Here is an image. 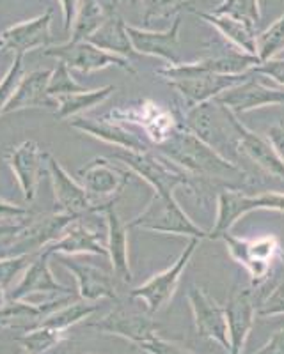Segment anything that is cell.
<instances>
[{
    "mask_svg": "<svg viewBox=\"0 0 284 354\" xmlns=\"http://www.w3.org/2000/svg\"><path fill=\"white\" fill-rule=\"evenodd\" d=\"M159 147L160 154L203 181L215 179L224 183L227 188H238V183L245 179V170L242 167L211 149L185 124H178L172 135Z\"/></svg>",
    "mask_w": 284,
    "mask_h": 354,
    "instance_id": "6da1fadb",
    "label": "cell"
},
{
    "mask_svg": "<svg viewBox=\"0 0 284 354\" xmlns=\"http://www.w3.org/2000/svg\"><path fill=\"white\" fill-rule=\"evenodd\" d=\"M233 115L235 113L231 110L220 105L219 101L211 100L204 105L187 110L185 126L195 137L210 145L211 149H215L227 160L235 161V158L240 156V149L235 128H233Z\"/></svg>",
    "mask_w": 284,
    "mask_h": 354,
    "instance_id": "7a4b0ae2",
    "label": "cell"
},
{
    "mask_svg": "<svg viewBox=\"0 0 284 354\" xmlns=\"http://www.w3.org/2000/svg\"><path fill=\"white\" fill-rule=\"evenodd\" d=\"M116 160H119L130 172L141 176L157 195H175L176 188L195 189L199 183L197 177L190 176L188 172L178 167L175 161H170L163 154H154L153 151L146 153H125L114 154Z\"/></svg>",
    "mask_w": 284,
    "mask_h": 354,
    "instance_id": "3957f363",
    "label": "cell"
},
{
    "mask_svg": "<svg viewBox=\"0 0 284 354\" xmlns=\"http://www.w3.org/2000/svg\"><path fill=\"white\" fill-rule=\"evenodd\" d=\"M128 229H142L150 232L187 236V238L208 239V230L201 227L185 213L175 195H153L148 205L134 220H130Z\"/></svg>",
    "mask_w": 284,
    "mask_h": 354,
    "instance_id": "277c9868",
    "label": "cell"
},
{
    "mask_svg": "<svg viewBox=\"0 0 284 354\" xmlns=\"http://www.w3.org/2000/svg\"><path fill=\"white\" fill-rule=\"evenodd\" d=\"M252 211H276L284 213V194L249 195L240 188H224L217 195L215 225L208 232V239H219L224 232H229L236 221L247 216Z\"/></svg>",
    "mask_w": 284,
    "mask_h": 354,
    "instance_id": "5b68a950",
    "label": "cell"
},
{
    "mask_svg": "<svg viewBox=\"0 0 284 354\" xmlns=\"http://www.w3.org/2000/svg\"><path fill=\"white\" fill-rule=\"evenodd\" d=\"M219 239L226 243L229 255L247 270L252 287H260L267 282L274 261L283 255V248L276 236L242 239L233 236L229 230V232H224Z\"/></svg>",
    "mask_w": 284,
    "mask_h": 354,
    "instance_id": "8992f818",
    "label": "cell"
},
{
    "mask_svg": "<svg viewBox=\"0 0 284 354\" xmlns=\"http://www.w3.org/2000/svg\"><path fill=\"white\" fill-rule=\"evenodd\" d=\"M199 241H201V239L192 238L190 241H188V245L185 246V250L179 254V257L176 259L167 270L153 274L148 282H144L142 286L130 290V298L141 301L142 305H144L146 314H159L160 310L172 299V296H175L176 289H178L179 286V280H181L183 271L187 270L192 255H194L195 250H197Z\"/></svg>",
    "mask_w": 284,
    "mask_h": 354,
    "instance_id": "52a82bcc",
    "label": "cell"
},
{
    "mask_svg": "<svg viewBox=\"0 0 284 354\" xmlns=\"http://www.w3.org/2000/svg\"><path fill=\"white\" fill-rule=\"evenodd\" d=\"M43 55L55 57L59 62H64L69 69H77L85 75L110 68V66L135 75V69L132 68L128 59L100 50L89 41H66L62 44H52L43 50Z\"/></svg>",
    "mask_w": 284,
    "mask_h": 354,
    "instance_id": "ba28073f",
    "label": "cell"
},
{
    "mask_svg": "<svg viewBox=\"0 0 284 354\" xmlns=\"http://www.w3.org/2000/svg\"><path fill=\"white\" fill-rule=\"evenodd\" d=\"M78 218L82 216L61 213V211L43 214L39 218H33V220L27 221L24 230L17 234V236H12L9 241H6V245L15 248V254L12 255L41 254L46 246L61 238L62 232Z\"/></svg>",
    "mask_w": 284,
    "mask_h": 354,
    "instance_id": "9c48e42d",
    "label": "cell"
},
{
    "mask_svg": "<svg viewBox=\"0 0 284 354\" xmlns=\"http://www.w3.org/2000/svg\"><path fill=\"white\" fill-rule=\"evenodd\" d=\"M82 186L102 213L112 198L118 197L130 181V172L121 167H114L105 158H96L78 170Z\"/></svg>",
    "mask_w": 284,
    "mask_h": 354,
    "instance_id": "30bf717a",
    "label": "cell"
},
{
    "mask_svg": "<svg viewBox=\"0 0 284 354\" xmlns=\"http://www.w3.org/2000/svg\"><path fill=\"white\" fill-rule=\"evenodd\" d=\"M89 328L100 333L125 338L137 347L148 342L154 335H159V324L151 319L150 314H142L139 310L125 305H118L102 319L89 322Z\"/></svg>",
    "mask_w": 284,
    "mask_h": 354,
    "instance_id": "8fae6325",
    "label": "cell"
},
{
    "mask_svg": "<svg viewBox=\"0 0 284 354\" xmlns=\"http://www.w3.org/2000/svg\"><path fill=\"white\" fill-rule=\"evenodd\" d=\"M220 105L231 110L236 117L247 113L251 110L265 109V106H276L284 103V87H270L256 73L242 84L227 88L215 97Z\"/></svg>",
    "mask_w": 284,
    "mask_h": 354,
    "instance_id": "7c38bea8",
    "label": "cell"
},
{
    "mask_svg": "<svg viewBox=\"0 0 284 354\" xmlns=\"http://www.w3.org/2000/svg\"><path fill=\"white\" fill-rule=\"evenodd\" d=\"M107 117L116 122H132V124L141 126L148 138L157 145L163 144L178 128V122L175 121V115L170 113V110L163 109L151 100H142L137 105H132L128 109L112 110Z\"/></svg>",
    "mask_w": 284,
    "mask_h": 354,
    "instance_id": "4fadbf2b",
    "label": "cell"
},
{
    "mask_svg": "<svg viewBox=\"0 0 284 354\" xmlns=\"http://www.w3.org/2000/svg\"><path fill=\"white\" fill-rule=\"evenodd\" d=\"M188 305L194 314L195 328L201 337L213 340L219 344L227 354H229V335H227V321L226 310L222 305L211 298L210 294L197 286H192L188 289Z\"/></svg>",
    "mask_w": 284,
    "mask_h": 354,
    "instance_id": "5bb4252c",
    "label": "cell"
},
{
    "mask_svg": "<svg viewBox=\"0 0 284 354\" xmlns=\"http://www.w3.org/2000/svg\"><path fill=\"white\" fill-rule=\"evenodd\" d=\"M252 75V71L242 73V75H197V77L179 78V80H169L167 84L175 88L181 103L187 110L204 105L208 101L215 100L227 88L242 84Z\"/></svg>",
    "mask_w": 284,
    "mask_h": 354,
    "instance_id": "9a60e30c",
    "label": "cell"
},
{
    "mask_svg": "<svg viewBox=\"0 0 284 354\" xmlns=\"http://www.w3.org/2000/svg\"><path fill=\"white\" fill-rule=\"evenodd\" d=\"M46 169H48L50 179H52L55 205L61 213L77 214V216L100 213L98 205L87 195L84 186L78 185L73 177L66 172V169L59 163V160L50 153H46Z\"/></svg>",
    "mask_w": 284,
    "mask_h": 354,
    "instance_id": "2e32d148",
    "label": "cell"
},
{
    "mask_svg": "<svg viewBox=\"0 0 284 354\" xmlns=\"http://www.w3.org/2000/svg\"><path fill=\"white\" fill-rule=\"evenodd\" d=\"M6 161L20 185L24 198L33 202L36 198L37 186L46 165V153H43L34 140H25L11 153L6 154Z\"/></svg>",
    "mask_w": 284,
    "mask_h": 354,
    "instance_id": "e0dca14e",
    "label": "cell"
},
{
    "mask_svg": "<svg viewBox=\"0 0 284 354\" xmlns=\"http://www.w3.org/2000/svg\"><path fill=\"white\" fill-rule=\"evenodd\" d=\"M179 27H181V18L176 17L172 27L167 30H150V28H139L126 24V34L130 37L135 53L159 57L162 61L169 62V66H175L179 64Z\"/></svg>",
    "mask_w": 284,
    "mask_h": 354,
    "instance_id": "ac0fdd59",
    "label": "cell"
},
{
    "mask_svg": "<svg viewBox=\"0 0 284 354\" xmlns=\"http://www.w3.org/2000/svg\"><path fill=\"white\" fill-rule=\"evenodd\" d=\"M229 335V354H244L245 344L254 326L256 306L252 301V290L247 287H235L224 305Z\"/></svg>",
    "mask_w": 284,
    "mask_h": 354,
    "instance_id": "d6986e66",
    "label": "cell"
},
{
    "mask_svg": "<svg viewBox=\"0 0 284 354\" xmlns=\"http://www.w3.org/2000/svg\"><path fill=\"white\" fill-rule=\"evenodd\" d=\"M73 301L71 294L46 303H30L27 299H9L0 306V330H34L57 308Z\"/></svg>",
    "mask_w": 284,
    "mask_h": 354,
    "instance_id": "ffe728a7",
    "label": "cell"
},
{
    "mask_svg": "<svg viewBox=\"0 0 284 354\" xmlns=\"http://www.w3.org/2000/svg\"><path fill=\"white\" fill-rule=\"evenodd\" d=\"M69 126L77 129V131L89 135V137L105 142V144L116 145V147L123 151H130V153H146V151H151V145L146 140H142L139 135L128 131L121 122L112 121L109 117L93 119V117L78 115L69 121Z\"/></svg>",
    "mask_w": 284,
    "mask_h": 354,
    "instance_id": "44dd1931",
    "label": "cell"
},
{
    "mask_svg": "<svg viewBox=\"0 0 284 354\" xmlns=\"http://www.w3.org/2000/svg\"><path fill=\"white\" fill-rule=\"evenodd\" d=\"M52 17L53 9H46L39 17L6 28L0 36V39L4 41V50H11L12 53H24L25 55L33 50H45L52 46L53 36L52 30H50Z\"/></svg>",
    "mask_w": 284,
    "mask_h": 354,
    "instance_id": "7402d4cb",
    "label": "cell"
},
{
    "mask_svg": "<svg viewBox=\"0 0 284 354\" xmlns=\"http://www.w3.org/2000/svg\"><path fill=\"white\" fill-rule=\"evenodd\" d=\"M45 254L52 255H102L109 259L107 252V241L102 238L100 230L93 229L87 223H84V216L75 220L68 229L62 232V236L52 245L43 250Z\"/></svg>",
    "mask_w": 284,
    "mask_h": 354,
    "instance_id": "603a6c76",
    "label": "cell"
},
{
    "mask_svg": "<svg viewBox=\"0 0 284 354\" xmlns=\"http://www.w3.org/2000/svg\"><path fill=\"white\" fill-rule=\"evenodd\" d=\"M233 128H235L236 140H238L240 154L247 156L256 167H260L268 176L284 181V163L277 156L270 140L260 133L249 129L244 122L238 121L236 115H233Z\"/></svg>",
    "mask_w": 284,
    "mask_h": 354,
    "instance_id": "cb8c5ba5",
    "label": "cell"
},
{
    "mask_svg": "<svg viewBox=\"0 0 284 354\" xmlns=\"http://www.w3.org/2000/svg\"><path fill=\"white\" fill-rule=\"evenodd\" d=\"M107 221V252L109 261L112 264L114 274L123 283H130L134 280L130 268V254H128V225L123 223L114 202L107 204L102 209Z\"/></svg>",
    "mask_w": 284,
    "mask_h": 354,
    "instance_id": "d4e9b609",
    "label": "cell"
},
{
    "mask_svg": "<svg viewBox=\"0 0 284 354\" xmlns=\"http://www.w3.org/2000/svg\"><path fill=\"white\" fill-rule=\"evenodd\" d=\"M69 273L73 274L78 283V296L85 301H100V299H118L116 286H114L112 274L100 270L93 264H85L69 259L68 255L61 259Z\"/></svg>",
    "mask_w": 284,
    "mask_h": 354,
    "instance_id": "484cf974",
    "label": "cell"
},
{
    "mask_svg": "<svg viewBox=\"0 0 284 354\" xmlns=\"http://www.w3.org/2000/svg\"><path fill=\"white\" fill-rule=\"evenodd\" d=\"M52 77V69H36L24 75L17 93L6 105L2 115L20 112L27 109H46L57 106V100L48 94V82Z\"/></svg>",
    "mask_w": 284,
    "mask_h": 354,
    "instance_id": "4316f807",
    "label": "cell"
},
{
    "mask_svg": "<svg viewBox=\"0 0 284 354\" xmlns=\"http://www.w3.org/2000/svg\"><path fill=\"white\" fill-rule=\"evenodd\" d=\"M50 255L41 252L36 255L21 274L18 286L9 292V299H28L34 294H71L68 287L61 286L50 270Z\"/></svg>",
    "mask_w": 284,
    "mask_h": 354,
    "instance_id": "83f0119b",
    "label": "cell"
},
{
    "mask_svg": "<svg viewBox=\"0 0 284 354\" xmlns=\"http://www.w3.org/2000/svg\"><path fill=\"white\" fill-rule=\"evenodd\" d=\"M201 20L206 24L213 25L217 28V32L224 37L229 44L236 46L244 53L258 57V44H256V27L247 24V21L236 20L231 17H222V15H213V12L204 11H194Z\"/></svg>",
    "mask_w": 284,
    "mask_h": 354,
    "instance_id": "f1b7e54d",
    "label": "cell"
},
{
    "mask_svg": "<svg viewBox=\"0 0 284 354\" xmlns=\"http://www.w3.org/2000/svg\"><path fill=\"white\" fill-rule=\"evenodd\" d=\"M87 41L93 43L94 46H98L100 50H105V52L114 53V55L125 57V59L137 55L134 48H132L130 37L126 34L125 20L119 17L118 11L110 12L109 18L96 28V32L91 34Z\"/></svg>",
    "mask_w": 284,
    "mask_h": 354,
    "instance_id": "f546056e",
    "label": "cell"
},
{
    "mask_svg": "<svg viewBox=\"0 0 284 354\" xmlns=\"http://www.w3.org/2000/svg\"><path fill=\"white\" fill-rule=\"evenodd\" d=\"M116 9L107 6L103 0H80L77 12H75L73 25H71V37L69 41H87L91 34L96 32V28L109 18L110 12Z\"/></svg>",
    "mask_w": 284,
    "mask_h": 354,
    "instance_id": "4dcf8cb0",
    "label": "cell"
},
{
    "mask_svg": "<svg viewBox=\"0 0 284 354\" xmlns=\"http://www.w3.org/2000/svg\"><path fill=\"white\" fill-rule=\"evenodd\" d=\"M116 93L114 85H105L102 88H89L85 93L77 94H68V96L55 97L57 106H55V117L57 119H73V117L85 115V112L94 106L102 105L103 101L109 100L112 94Z\"/></svg>",
    "mask_w": 284,
    "mask_h": 354,
    "instance_id": "1f68e13d",
    "label": "cell"
},
{
    "mask_svg": "<svg viewBox=\"0 0 284 354\" xmlns=\"http://www.w3.org/2000/svg\"><path fill=\"white\" fill-rule=\"evenodd\" d=\"M100 310V305H94L93 301H71L68 305L57 308L55 312L48 315L45 321L41 322L39 326H48L53 330L59 331H68L69 328L78 324V322L89 319L91 315H94Z\"/></svg>",
    "mask_w": 284,
    "mask_h": 354,
    "instance_id": "d6a6232c",
    "label": "cell"
},
{
    "mask_svg": "<svg viewBox=\"0 0 284 354\" xmlns=\"http://www.w3.org/2000/svg\"><path fill=\"white\" fill-rule=\"evenodd\" d=\"M66 340V331L53 330L48 326H37L34 330H28L18 338V344L21 349L30 354H45L55 346Z\"/></svg>",
    "mask_w": 284,
    "mask_h": 354,
    "instance_id": "836d02e7",
    "label": "cell"
},
{
    "mask_svg": "<svg viewBox=\"0 0 284 354\" xmlns=\"http://www.w3.org/2000/svg\"><path fill=\"white\" fill-rule=\"evenodd\" d=\"M141 4L144 28H150L157 21L169 20L181 9H190V0H141Z\"/></svg>",
    "mask_w": 284,
    "mask_h": 354,
    "instance_id": "e575fe53",
    "label": "cell"
},
{
    "mask_svg": "<svg viewBox=\"0 0 284 354\" xmlns=\"http://www.w3.org/2000/svg\"><path fill=\"white\" fill-rule=\"evenodd\" d=\"M256 44H258V59H260V62L276 59L281 52H284V12L267 30L258 34Z\"/></svg>",
    "mask_w": 284,
    "mask_h": 354,
    "instance_id": "d590c367",
    "label": "cell"
},
{
    "mask_svg": "<svg viewBox=\"0 0 284 354\" xmlns=\"http://www.w3.org/2000/svg\"><path fill=\"white\" fill-rule=\"evenodd\" d=\"M211 12L247 21V24L254 25V27L261 21L260 0H222L219 6L213 8Z\"/></svg>",
    "mask_w": 284,
    "mask_h": 354,
    "instance_id": "8d00e7d4",
    "label": "cell"
},
{
    "mask_svg": "<svg viewBox=\"0 0 284 354\" xmlns=\"http://www.w3.org/2000/svg\"><path fill=\"white\" fill-rule=\"evenodd\" d=\"M85 91H89V88L84 87V85H80L75 80L73 75H71V69H69L64 62H59L57 68L52 69V77H50L48 82V94L52 97L85 93Z\"/></svg>",
    "mask_w": 284,
    "mask_h": 354,
    "instance_id": "74e56055",
    "label": "cell"
},
{
    "mask_svg": "<svg viewBox=\"0 0 284 354\" xmlns=\"http://www.w3.org/2000/svg\"><path fill=\"white\" fill-rule=\"evenodd\" d=\"M25 75L24 69V53H15L12 55V62L9 69L6 71L4 78L0 80V117L4 112L6 105H8L11 97L17 93L18 85H20L21 78Z\"/></svg>",
    "mask_w": 284,
    "mask_h": 354,
    "instance_id": "f35d334b",
    "label": "cell"
},
{
    "mask_svg": "<svg viewBox=\"0 0 284 354\" xmlns=\"http://www.w3.org/2000/svg\"><path fill=\"white\" fill-rule=\"evenodd\" d=\"M36 255L37 254H20L0 259V286L8 290L15 277L24 273L27 270V266L36 259Z\"/></svg>",
    "mask_w": 284,
    "mask_h": 354,
    "instance_id": "ab89813d",
    "label": "cell"
},
{
    "mask_svg": "<svg viewBox=\"0 0 284 354\" xmlns=\"http://www.w3.org/2000/svg\"><path fill=\"white\" fill-rule=\"evenodd\" d=\"M258 317H276L284 315V277L281 278L277 286L268 292L267 298L256 308Z\"/></svg>",
    "mask_w": 284,
    "mask_h": 354,
    "instance_id": "60d3db41",
    "label": "cell"
},
{
    "mask_svg": "<svg viewBox=\"0 0 284 354\" xmlns=\"http://www.w3.org/2000/svg\"><path fill=\"white\" fill-rule=\"evenodd\" d=\"M139 347L142 351H146L148 354H195L188 347L181 346L178 342H172V340H166V338L159 337V335L151 337L148 342H144Z\"/></svg>",
    "mask_w": 284,
    "mask_h": 354,
    "instance_id": "b9f144b4",
    "label": "cell"
},
{
    "mask_svg": "<svg viewBox=\"0 0 284 354\" xmlns=\"http://www.w3.org/2000/svg\"><path fill=\"white\" fill-rule=\"evenodd\" d=\"M30 218V209L0 198V223H27Z\"/></svg>",
    "mask_w": 284,
    "mask_h": 354,
    "instance_id": "7bdbcfd3",
    "label": "cell"
},
{
    "mask_svg": "<svg viewBox=\"0 0 284 354\" xmlns=\"http://www.w3.org/2000/svg\"><path fill=\"white\" fill-rule=\"evenodd\" d=\"M251 71L260 77L272 78V82L284 87V59H270L267 62H260Z\"/></svg>",
    "mask_w": 284,
    "mask_h": 354,
    "instance_id": "ee69618b",
    "label": "cell"
},
{
    "mask_svg": "<svg viewBox=\"0 0 284 354\" xmlns=\"http://www.w3.org/2000/svg\"><path fill=\"white\" fill-rule=\"evenodd\" d=\"M267 138L270 140L274 149H276L277 156H279L284 163V122H277V124L270 126V128L267 129Z\"/></svg>",
    "mask_w": 284,
    "mask_h": 354,
    "instance_id": "f6af8a7d",
    "label": "cell"
},
{
    "mask_svg": "<svg viewBox=\"0 0 284 354\" xmlns=\"http://www.w3.org/2000/svg\"><path fill=\"white\" fill-rule=\"evenodd\" d=\"M254 354H284V326L274 331L272 337L268 338V342Z\"/></svg>",
    "mask_w": 284,
    "mask_h": 354,
    "instance_id": "bcb514c9",
    "label": "cell"
},
{
    "mask_svg": "<svg viewBox=\"0 0 284 354\" xmlns=\"http://www.w3.org/2000/svg\"><path fill=\"white\" fill-rule=\"evenodd\" d=\"M59 4H61L62 17H64V28L69 32V30H71V25H73L75 12H77L80 0H59Z\"/></svg>",
    "mask_w": 284,
    "mask_h": 354,
    "instance_id": "7dc6e473",
    "label": "cell"
},
{
    "mask_svg": "<svg viewBox=\"0 0 284 354\" xmlns=\"http://www.w3.org/2000/svg\"><path fill=\"white\" fill-rule=\"evenodd\" d=\"M25 225L27 223H0V239L17 236V234H20L24 230Z\"/></svg>",
    "mask_w": 284,
    "mask_h": 354,
    "instance_id": "c3c4849f",
    "label": "cell"
},
{
    "mask_svg": "<svg viewBox=\"0 0 284 354\" xmlns=\"http://www.w3.org/2000/svg\"><path fill=\"white\" fill-rule=\"evenodd\" d=\"M4 303H6V289L0 286V306L4 305Z\"/></svg>",
    "mask_w": 284,
    "mask_h": 354,
    "instance_id": "681fc988",
    "label": "cell"
},
{
    "mask_svg": "<svg viewBox=\"0 0 284 354\" xmlns=\"http://www.w3.org/2000/svg\"><path fill=\"white\" fill-rule=\"evenodd\" d=\"M17 354H30V353H27V351H24V349H21V351H18Z\"/></svg>",
    "mask_w": 284,
    "mask_h": 354,
    "instance_id": "f907efd6",
    "label": "cell"
},
{
    "mask_svg": "<svg viewBox=\"0 0 284 354\" xmlns=\"http://www.w3.org/2000/svg\"><path fill=\"white\" fill-rule=\"evenodd\" d=\"M0 50H4V41L0 39Z\"/></svg>",
    "mask_w": 284,
    "mask_h": 354,
    "instance_id": "816d5d0a",
    "label": "cell"
}]
</instances>
